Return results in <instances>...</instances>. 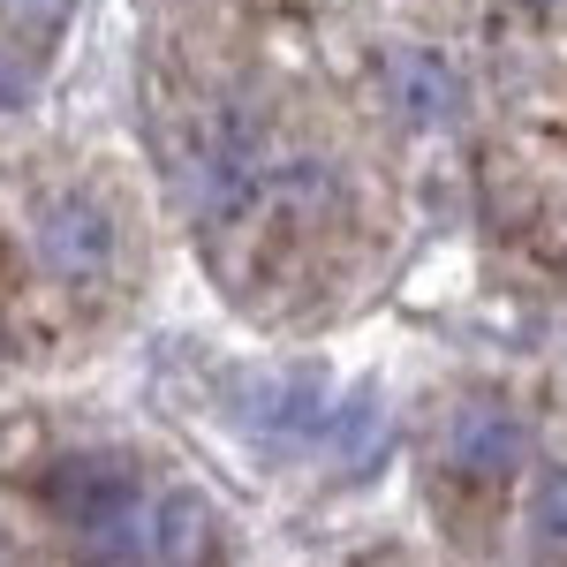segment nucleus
<instances>
[{"instance_id":"5","label":"nucleus","mask_w":567,"mask_h":567,"mask_svg":"<svg viewBox=\"0 0 567 567\" xmlns=\"http://www.w3.org/2000/svg\"><path fill=\"white\" fill-rule=\"evenodd\" d=\"M152 560L167 567H213L219 560V515L197 492H167L152 507Z\"/></svg>"},{"instance_id":"1","label":"nucleus","mask_w":567,"mask_h":567,"mask_svg":"<svg viewBox=\"0 0 567 567\" xmlns=\"http://www.w3.org/2000/svg\"><path fill=\"white\" fill-rule=\"evenodd\" d=\"M45 515L76 537L91 567H130L152 553V507L136 492V470L122 454H61L39 477Z\"/></svg>"},{"instance_id":"2","label":"nucleus","mask_w":567,"mask_h":567,"mask_svg":"<svg viewBox=\"0 0 567 567\" xmlns=\"http://www.w3.org/2000/svg\"><path fill=\"white\" fill-rule=\"evenodd\" d=\"M31 250H39L45 280L99 288L114 272V219H106V205H91L76 189H53L39 205V219H31Z\"/></svg>"},{"instance_id":"6","label":"nucleus","mask_w":567,"mask_h":567,"mask_svg":"<svg viewBox=\"0 0 567 567\" xmlns=\"http://www.w3.org/2000/svg\"><path fill=\"white\" fill-rule=\"evenodd\" d=\"M529 523H537V545L567 560V470L560 462H545L537 470V507H529Z\"/></svg>"},{"instance_id":"3","label":"nucleus","mask_w":567,"mask_h":567,"mask_svg":"<svg viewBox=\"0 0 567 567\" xmlns=\"http://www.w3.org/2000/svg\"><path fill=\"white\" fill-rule=\"evenodd\" d=\"M529 462V424L515 409H499V401H470L462 416H454V432H446V470L470 484H499L515 477Z\"/></svg>"},{"instance_id":"7","label":"nucleus","mask_w":567,"mask_h":567,"mask_svg":"<svg viewBox=\"0 0 567 567\" xmlns=\"http://www.w3.org/2000/svg\"><path fill=\"white\" fill-rule=\"evenodd\" d=\"M61 8H69V0H0V16H8V23H23V31H53V23H61Z\"/></svg>"},{"instance_id":"4","label":"nucleus","mask_w":567,"mask_h":567,"mask_svg":"<svg viewBox=\"0 0 567 567\" xmlns=\"http://www.w3.org/2000/svg\"><path fill=\"white\" fill-rule=\"evenodd\" d=\"M386 84H393L401 114H409L416 130H446V122H454V106H462L454 69H446L439 53H424V45H401V53H393V61H386Z\"/></svg>"},{"instance_id":"8","label":"nucleus","mask_w":567,"mask_h":567,"mask_svg":"<svg viewBox=\"0 0 567 567\" xmlns=\"http://www.w3.org/2000/svg\"><path fill=\"white\" fill-rule=\"evenodd\" d=\"M23 99H31V69L0 45V106H23Z\"/></svg>"}]
</instances>
